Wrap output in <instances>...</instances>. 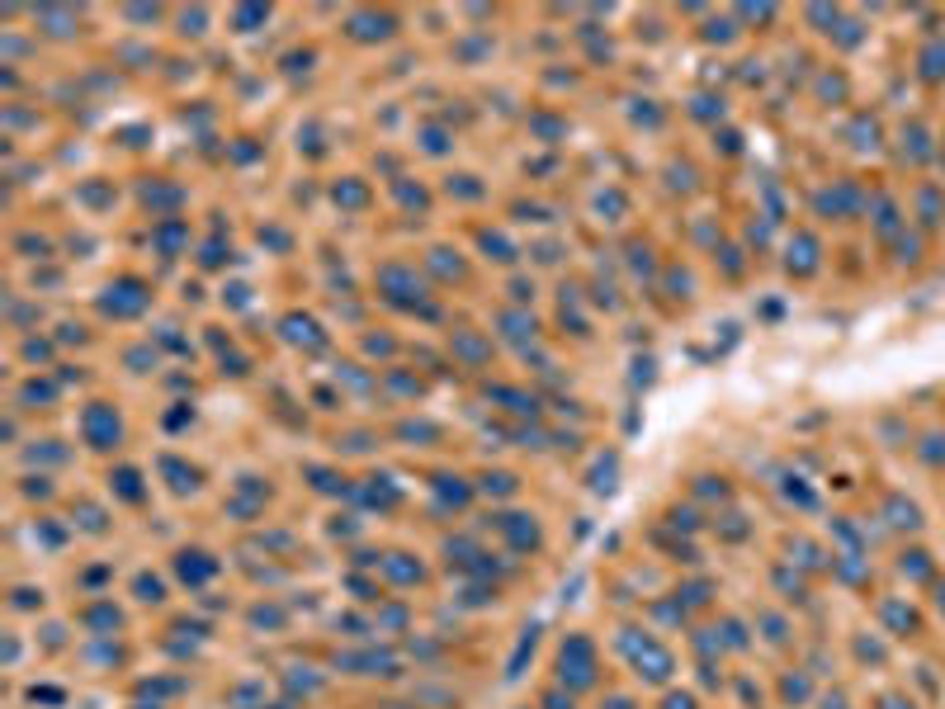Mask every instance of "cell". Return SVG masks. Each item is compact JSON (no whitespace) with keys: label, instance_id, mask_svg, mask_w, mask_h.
Listing matches in <instances>:
<instances>
[{"label":"cell","instance_id":"obj_1","mask_svg":"<svg viewBox=\"0 0 945 709\" xmlns=\"http://www.w3.org/2000/svg\"><path fill=\"white\" fill-rule=\"evenodd\" d=\"M553 676L572 695L596 691V685H600V653H596V643L586 638V634H567L558 643V653H553Z\"/></svg>","mask_w":945,"mask_h":709},{"label":"cell","instance_id":"obj_2","mask_svg":"<svg viewBox=\"0 0 945 709\" xmlns=\"http://www.w3.org/2000/svg\"><path fill=\"white\" fill-rule=\"evenodd\" d=\"M373 288H378V294H383L388 303L411 307V312L430 298V294H426V279L416 275V265H407V260H388V265H378Z\"/></svg>","mask_w":945,"mask_h":709},{"label":"cell","instance_id":"obj_3","mask_svg":"<svg viewBox=\"0 0 945 709\" xmlns=\"http://www.w3.org/2000/svg\"><path fill=\"white\" fill-rule=\"evenodd\" d=\"M624 653H628V662H634L638 681H647V685H666L671 672H676V657H671V648H666V643H657L647 629L638 638H624Z\"/></svg>","mask_w":945,"mask_h":709},{"label":"cell","instance_id":"obj_4","mask_svg":"<svg viewBox=\"0 0 945 709\" xmlns=\"http://www.w3.org/2000/svg\"><path fill=\"white\" fill-rule=\"evenodd\" d=\"M80 440H86L90 449L99 454H109L123 445V416L114 402H86L80 407Z\"/></svg>","mask_w":945,"mask_h":709},{"label":"cell","instance_id":"obj_5","mask_svg":"<svg viewBox=\"0 0 945 709\" xmlns=\"http://www.w3.org/2000/svg\"><path fill=\"white\" fill-rule=\"evenodd\" d=\"M146 307H152V288H146L142 279H133V275L114 279L109 288H104V298H99V312H104V317H114V322L142 317Z\"/></svg>","mask_w":945,"mask_h":709},{"label":"cell","instance_id":"obj_6","mask_svg":"<svg viewBox=\"0 0 945 709\" xmlns=\"http://www.w3.org/2000/svg\"><path fill=\"white\" fill-rule=\"evenodd\" d=\"M496 530H501V539H506L515 553H539L543 549V525H539L534 515H524V511L496 515Z\"/></svg>","mask_w":945,"mask_h":709},{"label":"cell","instance_id":"obj_7","mask_svg":"<svg viewBox=\"0 0 945 709\" xmlns=\"http://www.w3.org/2000/svg\"><path fill=\"white\" fill-rule=\"evenodd\" d=\"M449 354L458 364H468V369H482L492 360V341L482 336V331H468V326H458V331H449Z\"/></svg>","mask_w":945,"mask_h":709},{"label":"cell","instance_id":"obj_8","mask_svg":"<svg viewBox=\"0 0 945 709\" xmlns=\"http://www.w3.org/2000/svg\"><path fill=\"white\" fill-rule=\"evenodd\" d=\"M175 577L184 581V587H203V581L218 577V558L208 549H180L175 553Z\"/></svg>","mask_w":945,"mask_h":709},{"label":"cell","instance_id":"obj_9","mask_svg":"<svg viewBox=\"0 0 945 709\" xmlns=\"http://www.w3.org/2000/svg\"><path fill=\"white\" fill-rule=\"evenodd\" d=\"M345 29H350L354 43H383V38L392 33V14H378V10H354Z\"/></svg>","mask_w":945,"mask_h":709},{"label":"cell","instance_id":"obj_10","mask_svg":"<svg viewBox=\"0 0 945 709\" xmlns=\"http://www.w3.org/2000/svg\"><path fill=\"white\" fill-rule=\"evenodd\" d=\"M109 492L118 496V502H128V506H142V502H146V483H142V468H133V464H118V468H109Z\"/></svg>","mask_w":945,"mask_h":709},{"label":"cell","instance_id":"obj_11","mask_svg":"<svg viewBox=\"0 0 945 709\" xmlns=\"http://www.w3.org/2000/svg\"><path fill=\"white\" fill-rule=\"evenodd\" d=\"M80 624H86L95 638H114V629H123V615H118L114 600H95V606L80 610Z\"/></svg>","mask_w":945,"mask_h":709},{"label":"cell","instance_id":"obj_12","mask_svg":"<svg viewBox=\"0 0 945 709\" xmlns=\"http://www.w3.org/2000/svg\"><path fill=\"white\" fill-rule=\"evenodd\" d=\"M378 568H383V577L397 581V587H416V581H426V568H421V562H411V553H388V558H378Z\"/></svg>","mask_w":945,"mask_h":709},{"label":"cell","instance_id":"obj_13","mask_svg":"<svg viewBox=\"0 0 945 709\" xmlns=\"http://www.w3.org/2000/svg\"><path fill=\"white\" fill-rule=\"evenodd\" d=\"M284 341H293V345H303V350H322L326 345V336H322V326L312 322V317H284Z\"/></svg>","mask_w":945,"mask_h":709},{"label":"cell","instance_id":"obj_14","mask_svg":"<svg viewBox=\"0 0 945 709\" xmlns=\"http://www.w3.org/2000/svg\"><path fill=\"white\" fill-rule=\"evenodd\" d=\"M435 492L445 496V502H449L454 511H464V506L473 502V496H477V487L468 483V477H458V473H439V477H435Z\"/></svg>","mask_w":945,"mask_h":709},{"label":"cell","instance_id":"obj_15","mask_svg":"<svg viewBox=\"0 0 945 709\" xmlns=\"http://www.w3.org/2000/svg\"><path fill=\"white\" fill-rule=\"evenodd\" d=\"M496 326H506V336H511V341H534V336H539V322H534L524 307H506V312H496Z\"/></svg>","mask_w":945,"mask_h":709},{"label":"cell","instance_id":"obj_16","mask_svg":"<svg viewBox=\"0 0 945 709\" xmlns=\"http://www.w3.org/2000/svg\"><path fill=\"white\" fill-rule=\"evenodd\" d=\"M350 492H354V496H364L369 506H392L397 496H402V492L392 487V477H364V483H354Z\"/></svg>","mask_w":945,"mask_h":709},{"label":"cell","instance_id":"obj_17","mask_svg":"<svg viewBox=\"0 0 945 709\" xmlns=\"http://www.w3.org/2000/svg\"><path fill=\"white\" fill-rule=\"evenodd\" d=\"M152 237H156V246H161L165 256H175L180 241H189V222H180V218H161V222L152 227Z\"/></svg>","mask_w":945,"mask_h":709},{"label":"cell","instance_id":"obj_18","mask_svg":"<svg viewBox=\"0 0 945 709\" xmlns=\"http://www.w3.org/2000/svg\"><path fill=\"white\" fill-rule=\"evenodd\" d=\"M473 487H477L482 496H515V492H520V477H515V473H501V468H487Z\"/></svg>","mask_w":945,"mask_h":709},{"label":"cell","instance_id":"obj_19","mask_svg":"<svg viewBox=\"0 0 945 709\" xmlns=\"http://www.w3.org/2000/svg\"><path fill=\"white\" fill-rule=\"evenodd\" d=\"M331 199L341 203V208H364V203H369V190H364L360 175H345V180L331 184Z\"/></svg>","mask_w":945,"mask_h":709},{"label":"cell","instance_id":"obj_20","mask_svg":"<svg viewBox=\"0 0 945 709\" xmlns=\"http://www.w3.org/2000/svg\"><path fill=\"white\" fill-rule=\"evenodd\" d=\"M496 398L506 402V411H511V416H530V421L539 416V398H534V392H520V388H496Z\"/></svg>","mask_w":945,"mask_h":709},{"label":"cell","instance_id":"obj_21","mask_svg":"<svg viewBox=\"0 0 945 709\" xmlns=\"http://www.w3.org/2000/svg\"><path fill=\"white\" fill-rule=\"evenodd\" d=\"M426 265L439 269L445 279H464V260H458V251H449V246H435V251H426Z\"/></svg>","mask_w":945,"mask_h":709},{"label":"cell","instance_id":"obj_22","mask_svg":"<svg viewBox=\"0 0 945 709\" xmlns=\"http://www.w3.org/2000/svg\"><path fill=\"white\" fill-rule=\"evenodd\" d=\"M161 468H165V473L175 477V483H171V492L189 496V492L199 487V468H184V464H175V458H161Z\"/></svg>","mask_w":945,"mask_h":709},{"label":"cell","instance_id":"obj_23","mask_svg":"<svg viewBox=\"0 0 945 709\" xmlns=\"http://www.w3.org/2000/svg\"><path fill=\"white\" fill-rule=\"evenodd\" d=\"M133 591H137L142 606H161V600H165V581H161V577H152V572H137Z\"/></svg>","mask_w":945,"mask_h":709},{"label":"cell","instance_id":"obj_24","mask_svg":"<svg viewBox=\"0 0 945 709\" xmlns=\"http://www.w3.org/2000/svg\"><path fill=\"white\" fill-rule=\"evenodd\" d=\"M449 142H454V133H449V128H439V123H421V147H426L430 156H445V152H449Z\"/></svg>","mask_w":945,"mask_h":709},{"label":"cell","instance_id":"obj_25","mask_svg":"<svg viewBox=\"0 0 945 709\" xmlns=\"http://www.w3.org/2000/svg\"><path fill=\"white\" fill-rule=\"evenodd\" d=\"M889 525H898V530H917L921 525V515H917V506L912 502H902V496H889Z\"/></svg>","mask_w":945,"mask_h":709},{"label":"cell","instance_id":"obj_26","mask_svg":"<svg viewBox=\"0 0 945 709\" xmlns=\"http://www.w3.org/2000/svg\"><path fill=\"white\" fill-rule=\"evenodd\" d=\"M250 624H256V629H284L288 615H284L279 606H269V600H260V606L250 610Z\"/></svg>","mask_w":945,"mask_h":709},{"label":"cell","instance_id":"obj_27","mask_svg":"<svg viewBox=\"0 0 945 709\" xmlns=\"http://www.w3.org/2000/svg\"><path fill=\"white\" fill-rule=\"evenodd\" d=\"M921 76H927V80H945V43H940V38H936L927 52H921Z\"/></svg>","mask_w":945,"mask_h":709},{"label":"cell","instance_id":"obj_28","mask_svg":"<svg viewBox=\"0 0 945 709\" xmlns=\"http://www.w3.org/2000/svg\"><path fill=\"white\" fill-rule=\"evenodd\" d=\"M265 19H269V10H265V5H237V10H232L237 33H250L256 24H265Z\"/></svg>","mask_w":945,"mask_h":709},{"label":"cell","instance_id":"obj_29","mask_svg":"<svg viewBox=\"0 0 945 709\" xmlns=\"http://www.w3.org/2000/svg\"><path fill=\"white\" fill-rule=\"evenodd\" d=\"M19 402H57V383H38V379H29L24 388H19Z\"/></svg>","mask_w":945,"mask_h":709},{"label":"cell","instance_id":"obj_30","mask_svg":"<svg viewBox=\"0 0 945 709\" xmlns=\"http://www.w3.org/2000/svg\"><path fill=\"white\" fill-rule=\"evenodd\" d=\"M76 511H80V530H90V534H104V530H109V520H104V511H99V506L76 502Z\"/></svg>","mask_w":945,"mask_h":709},{"label":"cell","instance_id":"obj_31","mask_svg":"<svg viewBox=\"0 0 945 709\" xmlns=\"http://www.w3.org/2000/svg\"><path fill=\"white\" fill-rule=\"evenodd\" d=\"M123 360H128V369H133V373H152V369H156V350H152V345H142V350H128Z\"/></svg>","mask_w":945,"mask_h":709},{"label":"cell","instance_id":"obj_32","mask_svg":"<svg viewBox=\"0 0 945 709\" xmlns=\"http://www.w3.org/2000/svg\"><path fill=\"white\" fill-rule=\"evenodd\" d=\"M449 194H464V199H482L487 190L477 184V175H449Z\"/></svg>","mask_w":945,"mask_h":709},{"label":"cell","instance_id":"obj_33","mask_svg":"<svg viewBox=\"0 0 945 709\" xmlns=\"http://www.w3.org/2000/svg\"><path fill=\"white\" fill-rule=\"evenodd\" d=\"M397 435H402V440H439V426H430V421H407Z\"/></svg>","mask_w":945,"mask_h":709},{"label":"cell","instance_id":"obj_34","mask_svg":"<svg viewBox=\"0 0 945 709\" xmlns=\"http://www.w3.org/2000/svg\"><path fill=\"white\" fill-rule=\"evenodd\" d=\"M482 246H487V251H501V260H515V246L501 232H482Z\"/></svg>","mask_w":945,"mask_h":709},{"label":"cell","instance_id":"obj_35","mask_svg":"<svg viewBox=\"0 0 945 709\" xmlns=\"http://www.w3.org/2000/svg\"><path fill=\"white\" fill-rule=\"evenodd\" d=\"M543 709H572V691L562 695V685H549V691H543V700H539Z\"/></svg>","mask_w":945,"mask_h":709},{"label":"cell","instance_id":"obj_36","mask_svg":"<svg viewBox=\"0 0 945 709\" xmlns=\"http://www.w3.org/2000/svg\"><path fill=\"white\" fill-rule=\"evenodd\" d=\"M662 709H700V700L690 695V691H666V700H662Z\"/></svg>","mask_w":945,"mask_h":709},{"label":"cell","instance_id":"obj_37","mask_svg":"<svg viewBox=\"0 0 945 709\" xmlns=\"http://www.w3.org/2000/svg\"><path fill=\"white\" fill-rule=\"evenodd\" d=\"M785 700H808V681L804 676H785Z\"/></svg>","mask_w":945,"mask_h":709},{"label":"cell","instance_id":"obj_38","mask_svg":"<svg viewBox=\"0 0 945 709\" xmlns=\"http://www.w3.org/2000/svg\"><path fill=\"white\" fill-rule=\"evenodd\" d=\"M19 492H24V496H33V492H38V496H48L52 487H48V477H24V487H19Z\"/></svg>","mask_w":945,"mask_h":709},{"label":"cell","instance_id":"obj_39","mask_svg":"<svg viewBox=\"0 0 945 709\" xmlns=\"http://www.w3.org/2000/svg\"><path fill=\"white\" fill-rule=\"evenodd\" d=\"M511 298H515V303H530V298H534V284L515 279V284H511Z\"/></svg>","mask_w":945,"mask_h":709},{"label":"cell","instance_id":"obj_40","mask_svg":"<svg viewBox=\"0 0 945 709\" xmlns=\"http://www.w3.org/2000/svg\"><path fill=\"white\" fill-rule=\"evenodd\" d=\"M520 709H530V704H520Z\"/></svg>","mask_w":945,"mask_h":709},{"label":"cell","instance_id":"obj_41","mask_svg":"<svg viewBox=\"0 0 945 709\" xmlns=\"http://www.w3.org/2000/svg\"><path fill=\"white\" fill-rule=\"evenodd\" d=\"M836 709H846V704H836Z\"/></svg>","mask_w":945,"mask_h":709}]
</instances>
